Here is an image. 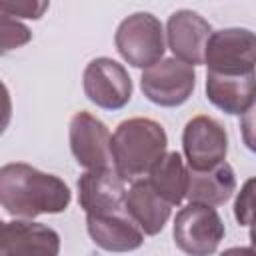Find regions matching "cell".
Here are the masks:
<instances>
[{
  "label": "cell",
  "instance_id": "1",
  "mask_svg": "<svg viewBox=\"0 0 256 256\" xmlns=\"http://www.w3.org/2000/svg\"><path fill=\"white\" fill-rule=\"evenodd\" d=\"M68 184L24 162L0 168V206L14 218L32 220L42 214H60L70 206Z\"/></svg>",
  "mask_w": 256,
  "mask_h": 256
},
{
  "label": "cell",
  "instance_id": "2",
  "mask_svg": "<svg viewBox=\"0 0 256 256\" xmlns=\"http://www.w3.org/2000/svg\"><path fill=\"white\" fill-rule=\"evenodd\" d=\"M168 136L152 118H128L110 136L112 166L124 180H136L164 156Z\"/></svg>",
  "mask_w": 256,
  "mask_h": 256
},
{
  "label": "cell",
  "instance_id": "3",
  "mask_svg": "<svg viewBox=\"0 0 256 256\" xmlns=\"http://www.w3.org/2000/svg\"><path fill=\"white\" fill-rule=\"evenodd\" d=\"M114 44L130 66L148 68L158 62L166 50L162 22L150 12H134L118 24Z\"/></svg>",
  "mask_w": 256,
  "mask_h": 256
},
{
  "label": "cell",
  "instance_id": "4",
  "mask_svg": "<svg viewBox=\"0 0 256 256\" xmlns=\"http://www.w3.org/2000/svg\"><path fill=\"white\" fill-rule=\"evenodd\" d=\"M174 244L192 256H208L224 240V222L214 206L190 202L174 218Z\"/></svg>",
  "mask_w": 256,
  "mask_h": 256
},
{
  "label": "cell",
  "instance_id": "5",
  "mask_svg": "<svg viewBox=\"0 0 256 256\" xmlns=\"http://www.w3.org/2000/svg\"><path fill=\"white\" fill-rule=\"evenodd\" d=\"M196 86L194 66L178 58H160L158 62L144 68L140 76V88L144 96L164 108H174L184 104Z\"/></svg>",
  "mask_w": 256,
  "mask_h": 256
},
{
  "label": "cell",
  "instance_id": "6",
  "mask_svg": "<svg viewBox=\"0 0 256 256\" xmlns=\"http://www.w3.org/2000/svg\"><path fill=\"white\" fill-rule=\"evenodd\" d=\"M208 72L252 74L256 64V38L248 28H222L210 32L204 48Z\"/></svg>",
  "mask_w": 256,
  "mask_h": 256
},
{
  "label": "cell",
  "instance_id": "7",
  "mask_svg": "<svg viewBox=\"0 0 256 256\" xmlns=\"http://www.w3.org/2000/svg\"><path fill=\"white\" fill-rule=\"evenodd\" d=\"M86 98L104 110H120L132 98V80L122 64L100 56L86 64L82 74Z\"/></svg>",
  "mask_w": 256,
  "mask_h": 256
},
{
  "label": "cell",
  "instance_id": "8",
  "mask_svg": "<svg viewBox=\"0 0 256 256\" xmlns=\"http://www.w3.org/2000/svg\"><path fill=\"white\" fill-rule=\"evenodd\" d=\"M182 148L190 170H208L226 160L228 134L216 118L200 114L186 122Z\"/></svg>",
  "mask_w": 256,
  "mask_h": 256
},
{
  "label": "cell",
  "instance_id": "9",
  "mask_svg": "<svg viewBox=\"0 0 256 256\" xmlns=\"http://www.w3.org/2000/svg\"><path fill=\"white\" fill-rule=\"evenodd\" d=\"M68 140L72 156L82 168L92 170L112 166L110 132L106 124L94 114L86 110L76 112L68 126Z\"/></svg>",
  "mask_w": 256,
  "mask_h": 256
},
{
  "label": "cell",
  "instance_id": "10",
  "mask_svg": "<svg viewBox=\"0 0 256 256\" xmlns=\"http://www.w3.org/2000/svg\"><path fill=\"white\" fill-rule=\"evenodd\" d=\"M212 28L194 10H176L166 22V42L174 58L198 66L204 62V48Z\"/></svg>",
  "mask_w": 256,
  "mask_h": 256
},
{
  "label": "cell",
  "instance_id": "11",
  "mask_svg": "<svg viewBox=\"0 0 256 256\" xmlns=\"http://www.w3.org/2000/svg\"><path fill=\"white\" fill-rule=\"evenodd\" d=\"M86 230L92 242L110 252H130L142 246L144 232L126 214V210L86 214Z\"/></svg>",
  "mask_w": 256,
  "mask_h": 256
},
{
  "label": "cell",
  "instance_id": "12",
  "mask_svg": "<svg viewBox=\"0 0 256 256\" xmlns=\"http://www.w3.org/2000/svg\"><path fill=\"white\" fill-rule=\"evenodd\" d=\"M124 182L114 166L86 170L78 180V202L86 214L122 210L126 196Z\"/></svg>",
  "mask_w": 256,
  "mask_h": 256
},
{
  "label": "cell",
  "instance_id": "13",
  "mask_svg": "<svg viewBox=\"0 0 256 256\" xmlns=\"http://www.w3.org/2000/svg\"><path fill=\"white\" fill-rule=\"evenodd\" d=\"M60 252V236L46 224L18 218L6 222L2 256H56Z\"/></svg>",
  "mask_w": 256,
  "mask_h": 256
},
{
  "label": "cell",
  "instance_id": "14",
  "mask_svg": "<svg viewBox=\"0 0 256 256\" xmlns=\"http://www.w3.org/2000/svg\"><path fill=\"white\" fill-rule=\"evenodd\" d=\"M124 210L144 234L156 236L166 226L172 206L150 186L148 178H136L132 180V186L126 190Z\"/></svg>",
  "mask_w": 256,
  "mask_h": 256
},
{
  "label": "cell",
  "instance_id": "15",
  "mask_svg": "<svg viewBox=\"0 0 256 256\" xmlns=\"http://www.w3.org/2000/svg\"><path fill=\"white\" fill-rule=\"evenodd\" d=\"M206 98L226 114L244 116L254 108L252 74H206Z\"/></svg>",
  "mask_w": 256,
  "mask_h": 256
},
{
  "label": "cell",
  "instance_id": "16",
  "mask_svg": "<svg viewBox=\"0 0 256 256\" xmlns=\"http://www.w3.org/2000/svg\"><path fill=\"white\" fill-rule=\"evenodd\" d=\"M236 190V176L228 162H220L208 170H188L186 198L190 202L222 206Z\"/></svg>",
  "mask_w": 256,
  "mask_h": 256
},
{
  "label": "cell",
  "instance_id": "17",
  "mask_svg": "<svg viewBox=\"0 0 256 256\" xmlns=\"http://www.w3.org/2000/svg\"><path fill=\"white\" fill-rule=\"evenodd\" d=\"M150 186L170 204L178 206L186 198L188 168L178 152H164V156L148 170Z\"/></svg>",
  "mask_w": 256,
  "mask_h": 256
},
{
  "label": "cell",
  "instance_id": "18",
  "mask_svg": "<svg viewBox=\"0 0 256 256\" xmlns=\"http://www.w3.org/2000/svg\"><path fill=\"white\" fill-rule=\"evenodd\" d=\"M32 40V32L26 24L0 12V52L16 50Z\"/></svg>",
  "mask_w": 256,
  "mask_h": 256
},
{
  "label": "cell",
  "instance_id": "19",
  "mask_svg": "<svg viewBox=\"0 0 256 256\" xmlns=\"http://www.w3.org/2000/svg\"><path fill=\"white\" fill-rule=\"evenodd\" d=\"M48 6L50 0H0V12L28 20H40Z\"/></svg>",
  "mask_w": 256,
  "mask_h": 256
},
{
  "label": "cell",
  "instance_id": "20",
  "mask_svg": "<svg viewBox=\"0 0 256 256\" xmlns=\"http://www.w3.org/2000/svg\"><path fill=\"white\" fill-rule=\"evenodd\" d=\"M254 178L246 180V184L240 188L236 202H234V216L238 220V224L242 226H250L252 224V196H254Z\"/></svg>",
  "mask_w": 256,
  "mask_h": 256
},
{
  "label": "cell",
  "instance_id": "21",
  "mask_svg": "<svg viewBox=\"0 0 256 256\" xmlns=\"http://www.w3.org/2000/svg\"><path fill=\"white\" fill-rule=\"evenodd\" d=\"M10 120H12V98L6 84L0 80V136L6 132Z\"/></svg>",
  "mask_w": 256,
  "mask_h": 256
},
{
  "label": "cell",
  "instance_id": "22",
  "mask_svg": "<svg viewBox=\"0 0 256 256\" xmlns=\"http://www.w3.org/2000/svg\"><path fill=\"white\" fill-rule=\"evenodd\" d=\"M4 230H6V222L0 220V256H2V246H4Z\"/></svg>",
  "mask_w": 256,
  "mask_h": 256
}]
</instances>
